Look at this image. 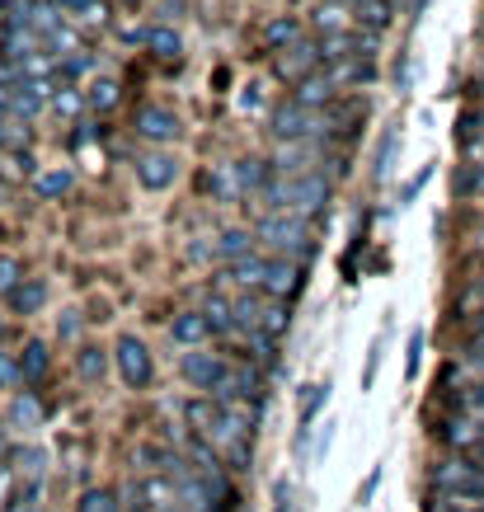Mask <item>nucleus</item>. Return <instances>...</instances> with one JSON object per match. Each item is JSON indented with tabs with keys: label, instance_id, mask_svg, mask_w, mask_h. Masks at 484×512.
Segmentation results:
<instances>
[{
	"label": "nucleus",
	"instance_id": "32",
	"mask_svg": "<svg viewBox=\"0 0 484 512\" xmlns=\"http://www.w3.org/2000/svg\"><path fill=\"white\" fill-rule=\"evenodd\" d=\"M85 109H90L85 90H76V85H57V94H52V113H57V118H80Z\"/></svg>",
	"mask_w": 484,
	"mask_h": 512
},
{
	"label": "nucleus",
	"instance_id": "40",
	"mask_svg": "<svg viewBox=\"0 0 484 512\" xmlns=\"http://www.w3.org/2000/svg\"><path fill=\"white\" fill-rule=\"evenodd\" d=\"M19 282H24V264L15 254H0V296H10Z\"/></svg>",
	"mask_w": 484,
	"mask_h": 512
},
{
	"label": "nucleus",
	"instance_id": "5",
	"mask_svg": "<svg viewBox=\"0 0 484 512\" xmlns=\"http://www.w3.org/2000/svg\"><path fill=\"white\" fill-rule=\"evenodd\" d=\"M264 127H268V137L273 141H306V137H315V109H306V104H297L292 94L287 99H278L273 109H268V118H264Z\"/></svg>",
	"mask_w": 484,
	"mask_h": 512
},
{
	"label": "nucleus",
	"instance_id": "27",
	"mask_svg": "<svg viewBox=\"0 0 484 512\" xmlns=\"http://www.w3.org/2000/svg\"><path fill=\"white\" fill-rule=\"evenodd\" d=\"M353 19H358L362 29L386 33L395 19V0H362V5H353Z\"/></svg>",
	"mask_w": 484,
	"mask_h": 512
},
{
	"label": "nucleus",
	"instance_id": "53",
	"mask_svg": "<svg viewBox=\"0 0 484 512\" xmlns=\"http://www.w3.org/2000/svg\"><path fill=\"white\" fill-rule=\"evenodd\" d=\"M184 10H188L184 0H165V5H160V19H165V24H174V19L184 15Z\"/></svg>",
	"mask_w": 484,
	"mask_h": 512
},
{
	"label": "nucleus",
	"instance_id": "30",
	"mask_svg": "<svg viewBox=\"0 0 484 512\" xmlns=\"http://www.w3.org/2000/svg\"><path fill=\"white\" fill-rule=\"evenodd\" d=\"M240 165V184H245V193H259V188L273 179V160L264 156H245V160H235Z\"/></svg>",
	"mask_w": 484,
	"mask_h": 512
},
{
	"label": "nucleus",
	"instance_id": "12",
	"mask_svg": "<svg viewBox=\"0 0 484 512\" xmlns=\"http://www.w3.org/2000/svg\"><path fill=\"white\" fill-rule=\"evenodd\" d=\"M438 442L452 451H475L484 442V419H475V414H461L456 409L452 419L438 423Z\"/></svg>",
	"mask_w": 484,
	"mask_h": 512
},
{
	"label": "nucleus",
	"instance_id": "38",
	"mask_svg": "<svg viewBox=\"0 0 484 512\" xmlns=\"http://www.w3.org/2000/svg\"><path fill=\"white\" fill-rule=\"evenodd\" d=\"M329 381H320V386H311V395H301V414H297V423H315L320 419V409L329 404Z\"/></svg>",
	"mask_w": 484,
	"mask_h": 512
},
{
	"label": "nucleus",
	"instance_id": "45",
	"mask_svg": "<svg viewBox=\"0 0 484 512\" xmlns=\"http://www.w3.org/2000/svg\"><path fill=\"white\" fill-rule=\"evenodd\" d=\"M381 353H386V339L376 334V339H372V348H367V367H362V386H372V381H376V367H381Z\"/></svg>",
	"mask_w": 484,
	"mask_h": 512
},
{
	"label": "nucleus",
	"instance_id": "4",
	"mask_svg": "<svg viewBox=\"0 0 484 512\" xmlns=\"http://www.w3.org/2000/svg\"><path fill=\"white\" fill-rule=\"evenodd\" d=\"M231 498V484H226V475H203V470H184L179 475V503H184V512H217L221 503Z\"/></svg>",
	"mask_w": 484,
	"mask_h": 512
},
{
	"label": "nucleus",
	"instance_id": "58",
	"mask_svg": "<svg viewBox=\"0 0 484 512\" xmlns=\"http://www.w3.org/2000/svg\"><path fill=\"white\" fill-rule=\"evenodd\" d=\"M0 494H5V466H0Z\"/></svg>",
	"mask_w": 484,
	"mask_h": 512
},
{
	"label": "nucleus",
	"instance_id": "60",
	"mask_svg": "<svg viewBox=\"0 0 484 512\" xmlns=\"http://www.w3.org/2000/svg\"><path fill=\"white\" fill-rule=\"evenodd\" d=\"M123 5H141V0H123Z\"/></svg>",
	"mask_w": 484,
	"mask_h": 512
},
{
	"label": "nucleus",
	"instance_id": "9",
	"mask_svg": "<svg viewBox=\"0 0 484 512\" xmlns=\"http://www.w3.org/2000/svg\"><path fill=\"white\" fill-rule=\"evenodd\" d=\"M132 127H137V137L146 141V146H174L179 132H184L179 118H174L165 104H146V109H137V123Z\"/></svg>",
	"mask_w": 484,
	"mask_h": 512
},
{
	"label": "nucleus",
	"instance_id": "20",
	"mask_svg": "<svg viewBox=\"0 0 484 512\" xmlns=\"http://www.w3.org/2000/svg\"><path fill=\"white\" fill-rule=\"evenodd\" d=\"M5 461H10V470H15L19 480H43L47 466H52L47 447H10L5 451Z\"/></svg>",
	"mask_w": 484,
	"mask_h": 512
},
{
	"label": "nucleus",
	"instance_id": "47",
	"mask_svg": "<svg viewBox=\"0 0 484 512\" xmlns=\"http://www.w3.org/2000/svg\"><path fill=\"white\" fill-rule=\"evenodd\" d=\"M409 80H414V57H409V52H400V62H395V90L409 94Z\"/></svg>",
	"mask_w": 484,
	"mask_h": 512
},
{
	"label": "nucleus",
	"instance_id": "46",
	"mask_svg": "<svg viewBox=\"0 0 484 512\" xmlns=\"http://www.w3.org/2000/svg\"><path fill=\"white\" fill-rule=\"evenodd\" d=\"M334 428H339V423H334V419H325V423H320V433H315V442H311V461H325L329 442H334Z\"/></svg>",
	"mask_w": 484,
	"mask_h": 512
},
{
	"label": "nucleus",
	"instance_id": "42",
	"mask_svg": "<svg viewBox=\"0 0 484 512\" xmlns=\"http://www.w3.org/2000/svg\"><path fill=\"white\" fill-rule=\"evenodd\" d=\"M419 362H423V329H409V343H405V381L419 376Z\"/></svg>",
	"mask_w": 484,
	"mask_h": 512
},
{
	"label": "nucleus",
	"instance_id": "6",
	"mask_svg": "<svg viewBox=\"0 0 484 512\" xmlns=\"http://www.w3.org/2000/svg\"><path fill=\"white\" fill-rule=\"evenodd\" d=\"M292 301H278V296H240L235 301V325L240 329H268V334H282V329L292 325V311H287Z\"/></svg>",
	"mask_w": 484,
	"mask_h": 512
},
{
	"label": "nucleus",
	"instance_id": "19",
	"mask_svg": "<svg viewBox=\"0 0 484 512\" xmlns=\"http://www.w3.org/2000/svg\"><path fill=\"white\" fill-rule=\"evenodd\" d=\"M395 156H400V123H386V132H381V141H376L372 151V179L376 184H386L395 174Z\"/></svg>",
	"mask_w": 484,
	"mask_h": 512
},
{
	"label": "nucleus",
	"instance_id": "44",
	"mask_svg": "<svg viewBox=\"0 0 484 512\" xmlns=\"http://www.w3.org/2000/svg\"><path fill=\"white\" fill-rule=\"evenodd\" d=\"M428 179H433V165H423L414 179H405V188H400V198H395V207H409V202L419 198L423 188H428Z\"/></svg>",
	"mask_w": 484,
	"mask_h": 512
},
{
	"label": "nucleus",
	"instance_id": "24",
	"mask_svg": "<svg viewBox=\"0 0 484 512\" xmlns=\"http://www.w3.org/2000/svg\"><path fill=\"white\" fill-rule=\"evenodd\" d=\"M254 245H259V235L245 231V226H226V231L217 235V259H245V254H254Z\"/></svg>",
	"mask_w": 484,
	"mask_h": 512
},
{
	"label": "nucleus",
	"instance_id": "1",
	"mask_svg": "<svg viewBox=\"0 0 484 512\" xmlns=\"http://www.w3.org/2000/svg\"><path fill=\"white\" fill-rule=\"evenodd\" d=\"M254 235H259L278 259H301V264H311L315 240H311V226H306L301 212H264L259 226H254Z\"/></svg>",
	"mask_w": 484,
	"mask_h": 512
},
{
	"label": "nucleus",
	"instance_id": "28",
	"mask_svg": "<svg viewBox=\"0 0 484 512\" xmlns=\"http://www.w3.org/2000/svg\"><path fill=\"white\" fill-rule=\"evenodd\" d=\"M94 71V57L90 52H66V57H57L52 62V76H57V85H80V80Z\"/></svg>",
	"mask_w": 484,
	"mask_h": 512
},
{
	"label": "nucleus",
	"instance_id": "11",
	"mask_svg": "<svg viewBox=\"0 0 484 512\" xmlns=\"http://www.w3.org/2000/svg\"><path fill=\"white\" fill-rule=\"evenodd\" d=\"M301 287H306V268H301V259H268V278H264V292L278 296V301H297Z\"/></svg>",
	"mask_w": 484,
	"mask_h": 512
},
{
	"label": "nucleus",
	"instance_id": "37",
	"mask_svg": "<svg viewBox=\"0 0 484 512\" xmlns=\"http://www.w3.org/2000/svg\"><path fill=\"white\" fill-rule=\"evenodd\" d=\"M24 386H29V381H24L19 353H5V348H0V390H10V395H15V390H24Z\"/></svg>",
	"mask_w": 484,
	"mask_h": 512
},
{
	"label": "nucleus",
	"instance_id": "39",
	"mask_svg": "<svg viewBox=\"0 0 484 512\" xmlns=\"http://www.w3.org/2000/svg\"><path fill=\"white\" fill-rule=\"evenodd\" d=\"M62 24V5H47V0H33V29L43 33V43H47V33Z\"/></svg>",
	"mask_w": 484,
	"mask_h": 512
},
{
	"label": "nucleus",
	"instance_id": "52",
	"mask_svg": "<svg viewBox=\"0 0 484 512\" xmlns=\"http://www.w3.org/2000/svg\"><path fill=\"white\" fill-rule=\"evenodd\" d=\"M76 329H80V311H62V320H57V334H62V339H76Z\"/></svg>",
	"mask_w": 484,
	"mask_h": 512
},
{
	"label": "nucleus",
	"instance_id": "26",
	"mask_svg": "<svg viewBox=\"0 0 484 512\" xmlns=\"http://www.w3.org/2000/svg\"><path fill=\"white\" fill-rule=\"evenodd\" d=\"M19 367H24V381H43L47 367H52V348H47L43 339H29L24 348H19Z\"/></svg>",
	"mask_w": 484,
	"mask_h": 512
},
{
	"label": "nucleus",
	"instance_id": "54",
	"mask_svg": "<svg viewBox=\"0 0 484 512\" xmlns=\"http://www.w3.org/2000/svg\"><path fill=\"white\" fill-rule=\"evenodd\" d=\"M0 118H10V85H0Z\"/></svg>",
	"mask_w": 484,
	"mask_h": 512
},
{
	"label": "nucleus",
	"instance_id": "49",
	"mask_svg": "<svg viewBox=\"0 0 484 512\" xmlns=\"http://www.w3.org/2000/svg\"><path fill=\"white\" fill-rule=\"evenodd\" d=\"M273 512H297V508H292V484H287V480L273 484Z\"/></svg>",
	"mask_w": 484,
	"mask_h": 512
},
{
	"label": "nucleus",
	"instance_id": "36",
	"mask_svg": "<svg viewBox=\"0 0 484 512\" xmlns=\"http://www.w3.org/2000/svg\"><path fill=\"white\" fill-rule=\"evenodd\" d=\"M118 80H94L90 90H85V99H90V113H109L113 104H118Z\"/></svg>",
	"mask_w": 484,
	"mask_h": 512
},
{
	"label": "nucleus",
	"instance_id": "35",
	"mask_svg": "<svg viewBox=\"0 0 484 512\" xmlns=\"http://www.w3.org/2000/svg\"><path fill=\"white\" fill-rule=\"evenodd\" d=\"M203 315H207V325H212V334H235V306L231 301H217V296H212V301H207L203 306Z\"/></svg>",
	"mask_w": 484,
	"mask_h": 512
},
{
	"label": "nucleus",
	"instance_id": "57",
	"mask_svg": "<svg viewBox=\"0 0 484 512\" xmlns=\"http://www.w3.org/2000/svg\"><path fill=\"white\" fill-rule=\"evenodd\" d=\"M470 456H475V461H484V442H480V447H475V451H470Z\"/></svg>",
	"mask_w": 484,
	"mask_h": 512
},
{
	"label": "nucleus",
	"instance_id": "22",
	"mask_svg": "<svg viewBox=\"0 0 484 512\" xmlns=\"http://www.w3.org/2000/svg\"><path fill=\"white\" fill-rule=\"evenodd\" d=\"M226 282H235V287H264V278H268V259H259V254H245V259H231L226 264V273H221Z\"/></svg>",
	"mask_w": 484,
	"mask_h": 512
},
{
	"label": "nucleus",
	"instance_id": "29",
	"mask_svg": "<svg viewBox=\"0 0 484 512\" xmlns=\"http://www.w3.org/2000/svg\"><path fill=\"white\" fill-rule=\"evenodd\" d=\"M109 372V348H94V343H85L76 353V376L80 381H99V376Z\"/></svg>",
	"mask_w": 484,
	"mask_h": 512
},
{
	"label": "nucleus",
	"instance_id": "14",
	"mask_svg": "<svg viewBox=\"0 0 484 512\" xmlns=\"http://www.w3.org/2000/svg\"><path fill=\"white\" fill-rule=\"evenodd\" d=\"M292 99L320 113V109H329V104L339 99V80L329 76V71H315V76H306V80H297V85H292Z\"/></svg>",
	"mask_w": 484,
	"mask_h": 512
},
{
	"label": "nucleus",
	"instance_id": "55",
	"mask_svg": "<svg viewBox=\"0 0 484 512\" xmlns=\"http://www.w3.org/2000/svg\"><path fill=\"white\" fill-rule=\"evenodd\" d=\"M475 343L484 348V311H480V320H475Z\"/></svg>",
	"mask_w": 484,
	"mask_h": 512
},
{
	"label": "nucleus",
	"instance_id": "16",
	"mask_svg": "<svg viewBox=\"0 0 484 512\" xmlns=\"http://www.w3.org/2000/svg\"><path fill=\"white\" fill-rule=\"evenodd\" d=\"M141 47H146L156 62H179V57H184V33L160 19V24H151V29H146V43H141Z\"/></svg>",
	"mask_w": 484,
	"mask_h": 512
},
{
	"label": "nucleus",
	"instance_id": "15",
	"mask_svg": "<svg viewBox=\"0 0 484 512\" xmlns=\"http://www.w3.org/2000/svg\"><path fill=\"white\" fill-rule=\"evenodd\" d=\"M5 419H10V428H19V433H38L47 419V409L38 395H29V390H15L10 395V404H5Z\"/></svg>",
	"mask_w": 484,
	"mask_h": 512
},
{
	"label": "nucleus",
	"instance_id": "8",
	"mask_svg": "<svg viewBox=\"0 0 484 512\" xmlns=\"http://www.w3.org/2000/svg\"><path fill=\"white\" fill-rule=\"evenodd\" d=\"M329 198H334L329 174H320V170L292 174V212H301V217H315V212H325V207H329Z\"/></svg>",
	"mask_w": 484,
	"mask_h": 512
},
{
	"label": "nucleus",
	"instance_id": "41",
	"mask_svg": "<svg viewBox=\"0 0 484 512\" xmlns=\"http://www.w3.org/2000/svg\"><path fill=\"white\" fill-rule=\"evenodd\" d=\"M0 146H5V151H15V146H29V132H24V123H19L15 113H10V118H0Z\"/></svg>",
	"mask_w": 484,
	"mask_h": 512
},
{
	"label": "nucleus",
	"instance_id": "50",
	"mask_svg": "<svg viewBox=\"0 0 484 512\" xmlns=\"http://www.w3.org/2000/svg\"><path fill=\"white\" fill-rule=\"evenodd\" d=\"M381 475H386V466H372V475L362 480V489H358V503H362V508L372 503V494H376V484H381Z\"/></svg>",
	"mask_w": 484,
	"mask_h": 512
},
{
	"label": "nucleus",
	"instance_id": "56",
	"mask_svg": "<svg viewBox=\"0 0 484 512\" xmlns=\"http://www.w3.org/2000/svg\"><path fill=\"white\" fill-rule=\"evenodd\" d=\"M475 94L484 99V66H480V76H475Z\"/></svg>",
	"mask_w": 484,
	"mask_h": 512
},
{
	"label": "nucleus",
	"instance_id": "33",
	"mask_svg": "<svg viewBox=\"0 0 484 512\" xmlns=\"http://www.w3.org/2000/svg\"><path fill=\"white\" fill-rule=\"evenodd\" d=\"M76 184V174L71 170H43V174H33V193H38V198H62L66 188Z\"/></svg>",
	"mask_w": 484,
	"mask_h": 512
},
{
	"label": "nucleus",
	"instance_id": "25",
	"mask_svg": "<svg viewBox=\"0 0 484 512\" xmlns=\"http://www.w3.org/2000/svg\"><path fill=\"white\" fill-rule=\"evenodd\" d=\"M301 38V19L297 15H273L264 24V47L268 52H282V47H292Z\"/></svg>",
	"mask_w": 484,
	"mask_h": 512
},
{
	"label": "nucleus",
	"instance_id": "18",
	"mask_svg": "<svg viewBox=\"0 0 484 512\" xmlns=\"http://www.w3.org/2000/svg\"><path fill=\"white\" fill-rule=\"evenodd\" d=\"M207 334H212V325H207L203 306H198V311H179V315L170 320V339L179 343V348H198Z\"/></svg>",
	"mask_w": 484,
	"mask_h": 512
},
{
	"label": "nucleus",
	"instance_id": "31",
	"mask_svg": "<svg viewBox=\"0 0 484 512\" xmlns=\"http://www.w3.org/2000/svg\"><path fill=\"white\" fill-rule=\"evenodd\" d=\"M5 512H43V480H24L5 498Z\"/></svg>",
	"mask_w": 484,
	"mask_h": 512
},
{
	"label": "nucleus",
	"instance_id": "43",
	"mask_svg": "<svg viewBox=\"0 0 484 512\" xmlns=\"http://www.w3.org/2000/svg\"><path fill=\"white\" fill-rule=\"evenodd\" d=\"M99 137H104V127L99 123H76L71 127V137H66V146H71V151H85V146H94Z\"/></svg>",
	"mask_w": 484,
	"mask_h": 512
},
{
	"label": "nucleus",
	"instance_id": "10",
	"mask_svg": "<svg viewBox=\"0 0 484 512\" xmlns=\"http://www.w3.org/2000/svg\"><path fill=\"white\" fill-rule=\"evenodd\" d=\"M179 367H184V381H188L193 390H212L221 376L231 372V362H226L221 353H207V348H188Z\"/></svg>",
	"mask_w": 484,
	"mask_h": 512
},
{
	"label": "nucleus",
	"instance_id": "48",
	"mask_svg": "<svg viewBox=\"0 0 484 512\" xmlns=\"http://www.w3.org/2000/svg\"><path fill=\"white\" fill-rule=\"evenodd\" d=\"M188 259H193V264H207V259H217V240H203V235H198V240L188 245Z\"/></svg>",
	"mask_w": 484,
	"mask_h": 512
},
{
	"label": "nucleus",
	"instance_id": "21",
	"mask_svg": "<svg viewBox=\"0 0 484 512\" xmlns=\"http://www.w3.org/2000/svg\"><path fill=\"white\" fill-rule=\"evenodd\" d=\"M207 193H212V202H240V193H245V184H240V165H231V160L212 165V174H207Z\"/></svg>",
	"mask_w": 484,
	"mask_h": 512
},
{
	"label": "nucleus",
	"instance_id": "61",
	"mask_svg": "<svg viewBox=\"0 0 484 512\" xmlns=\"http://www.w3.org/2000/svg\"><path fill=\"white\" fill-rule=\"evenodd\" d=\"M0 329H5V315H0Z\"/></svg>",
	"mask_w": 484,
	"mask_h": 512
},
{
	"label": "nucleus",
	"instance_id": "17",
	"mask_svg": "<svg viewBox=\"0 0 484 512\" xmlns=\"http://www.w3.org/2000/svg\"><path fill=\"white\" fill-rule=\"evenodd\" d=\"M5 306H10V315H19V320H33V315L47 306V282L43 278H24L15 292L5 296Z\"/></svg>",
	"mask_w": 484,
	"mask_h": 512
},
{
	"label": "nucleus",
	"instance_id": "23",
	"mask_svg": "<svg viewBox=\"0 0 484 512\" xmlns=\"http://www.w3.org/2000/svg\"><path fill=\"white\" fill-rule=\"evenodd\" d=\"M348 19H353V5H348V0H325V5H315L311 10L315 33H344Z\"/></svg>",
	"mask_w": 484,
	"mask_h": 512
},
{
	"label": "nucleus",
	"instance_id": "7",
	"mask_svg": "<svg viewBox=\"0 0 484 512\" xmlns=\"http://www.w3.org/2000/svg\"><path fill=\"white\" fill-rule=\"evenodd\" d=\"M320 66H325V62H320V43H311V38H297L292 47H282V52H278V62H273V76L287 80V85H297V80L315 76Z\"/></svg>",
	"mask_w": 484,
	"mask_h": 512
},
{
	"label": "nucleus",
	"instance_id": "3",
	"mask_svg": "<svg viewBox=\"0 0 484 512\" xmlns=\"http://www.w3.org/2000/svg\"><path fill=\"white\" fill-rule=\"evenodd\" d=\"M109 353H113V362H118V376H123L127 390H146L156 381V357H151V348H146L137 334H118V343H113Z\"/></svg>",
	"mask_w": 484,
	"mask_h": 512
},
{
	"label": "nucleus",
	"instance_id": "59",
	"mask_svg": "<svg viewBox=\"0 0 484 512\" xmlns=\"http://www.w3.org/2000/svg\"><path fill=\"white\" fill-rule=\"evenodd\" d=\"M5 451H10V447H5V433H0V456H5Z\"/></svg>",
	"mask_w": 484,
	"mask_h": 512
},
{
	"label": "nucleus",
	"instance_id": "13",
	"mask_svg": "<svg viewBox=\"0 0 484 512\" xmlns=\"http://www.w3.org/2000/svg\"><path fill=\"white\" fill-rule=\"evenodd\" d=\"M137 179L141 188H151V193H165V188H174V179H179V160L160 146V151H146V156L137 160Z\"/></svg>",
	"mask_w": 484,
	"mask_h": 512
},
{
	"label": "nucleus",
	"instance_id": "51",
	"mask_svg": "<svg viewBox=\"0 0 484 512\" xmlns=\"http://www.w3.org/2000/svg\"><path fill=\"white\" fill-rule=\"evenodd\" d=\"M5 165H10V170H15V174H33V156H29V151H24V146H15Z\"/></svg>",
	"mask_w": 484,
	"mask_h": 512
},
{
	"label": "nucleus",
	"instance_id": "2",
	"mask_svg": "<svg viewBox=\"0 0 484 512\" xmlns=\"http://www.w3.org/2000/svg\"><path fill=\"white\" fill-rule=\"evenodd\" d=\"M127 512H174V508H184L179 503V475H146V480L137 484H127Z\"/></svg>",
	"mask_w": 484,
	"mask_h": 512
},
{
	"label": "nucleus",
	"instance_id": "34",
	"mask_svg": "<svg viewBox=\"0 0 484 512\" xmlns=\"http://www.w3.org/2000/svg\"><path fill=\"white\" fill-rule=\"evenodd\" d=\"M76 512H127V508L118 503L113 489H85V494L76 498Z\"/></svg>",
	"mask_w": 484,
	"mask_h": 512
}]
</instances>
